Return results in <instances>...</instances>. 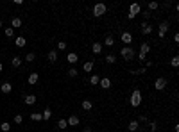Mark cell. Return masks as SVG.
Returning a JSON list of instances; mask_svg holds the SVG:
<instances>
[{
  "label": "cell",
  "instance_id": "6da1fadb",
  "mask_svg": "<svg viewBox=\"0 0 179 132\" xmlns=\"http://www.w3.org/2000/svg\"><path fill=\"white\" fill-rule=\"evenodd\" d=\"M129 104H131V107H140V104H142V91L140 89H134L131 93Z\"/></svg>",
  "mask_w": 179,
  "mask_h": 132
},
{
  "label": "cell",
  "instance_id": "7a4b0ae2",
  "mask_svg": "<svg viewBox=\"0 0 179 132\" xmlns=\"http://www.w3.org/2000/svg\"><path fill=\"white\" fill-rule=\"evenodd\" d=\"M140 13H142V5H140L138 2H134V4L129 5V14H127V18H129V20H134Z\"/></svg>",
  "mask_w": 179,
  "mask_h": 132
},
{
  "label": "cell",
  "instance_id": "3957f363",
  "mask_svg": "<svg viewBox=\"0 0 179 132\" xmlns=\"http://www.w3.org/2000/svg\"><path fill=\"white\" fill-rule=\"evenodd\" d=\"M91 11H93V16H95V18H100V16H104V14H106L108 7H106V4H95Z\"/></svg>",
  "mask_w": 179,
  "mask_h": 132
},
{
  "label": "cell",
  "instance_id": "277c9868",
  "mask_svg": "<svg viewBox=\"0 0 179 132\" xmlns=\"http://www.w3.org/2000/svg\"><path fill=\"white\" fill-rule=\"evenodd\" d=\"M120 57H124L125 61H131V59L134 57L133 47H122V48H120Z\"/></svg>",
  "mask_w": 179,
  "mask_h": 132
},
{
  "label": "cell",
  "instance_id": "5b68a950",
  "mask_svg": "<svg viewBox=\"0 0 179 132\" xmlns=\"http://www.w3.org/2000/svg\"><path fill=\"white\" fill-rule=\"evenodd\" d=\"M167 86H168V80H167L165 77H158V79L154 80V88H156L158 91H163Z\"/></svg>",
  "mask_w": 179,
  "mask_h": 132
},
{
  "label": "cell",
  "instance_id": "8992f818",
  "mask_svg": "<svg viewBox=\"0 0 179 132\" xmlns=\"http://www.w3.org/2000/svg\"><path fill=\"white\" fill-rule=\"evenodd\" d=\"M167 30H168V22L163 20V22L160 23V27H158V36H160V39H163L167 36Z\"/></svg>",
  "mask_w": 179,
  "mask_h": 132
},
{
  "label": "cell",
  "instance_id": "52a82bcc",
  "mask_svg": "<svg viewBox=\"0 0 179 132\" xmlns=\"http://www.w3.org/2000/svg\"><path fill=\"white\" fill-rule=\"evenodd\" d=\"M120 39H122V43H125L124 47H129V43H133V34L131 32H122V36H120Z\"/></svg>",
  "mask_w": 179,
  "mask_h": 132
},
{
  "label": "cell",
  "instance_id": "ba28073f",
  "mask_svg": "<svg viewBox=\"0 0 179 132\" xmlns=\"http://www.w3.org/2000/svg\"><path fill=\"white\" fill-rule=\"evenodd\" d=\"M140 29H142V34H145V36H149L151 32H152V25H149L147 22H142V25H140Z\"/></svg>",
  "mask_w": 179,
  "mask_h": 132
},
{
  "label": "cell",
  "instance_id": "9c48e42d",
  "mask_svg": "<svg viewBox=\"0 0 179 132\" xmlns=\"http://www.w3.org/2000/svg\"><path fill=\"white\" fill-rule=\"evenodd\" d=\"M38 80H39V73L38 72H32L29 75V79H27V82L30 84V86H34V84H38Z\"/></svg>",
  "mask_w": 179,
  "mask_h": 132
},
{
  "label": "cell",
  "instance_id": "30bf717a",
  "mask_svg": "<svg viewBox=\"0 0 179 132\" xmlns=\"http://www.w3.org/2000/svg\"><path fill=\"white\" fill-rule=\"evenodd\" d=\"M99 86H100L102 89H109V88H111V79H109V77H104V79H100Z\"/></svg>",
  "mask_w": 179,
  "mask_h": 132
},
{
  "label": "cell",
  "instance_id": "8fae6325",
  "mask_svg": "<svg viewBox=\"0 0 179 132\" xmlns=\"http://www.w3.org/2000/svg\"><path fill=\"white\" fill-rule=\"evenodd\" d=\"M66 123H68L70 127H75V125H79V116H77V114H72V116H68Z\"/></svg>",
  "mask_w": 179,
  "mask_h": 132
},
{
  "label": "cell",
  "instance_id": "7c38bea8",
  "mask_svg": "<svg viewBox=\"0 0 179 132\" xmlns=\"http://www.w3.org/2000/svg\"><path fill=\"white\" fill-rule=\"evenodd\" d=\"M66 61H68L70 64H75L77 61H79V55H77L75 52H68V55H66Z\"/></svg>",
  "mask_w": 179,
  "mask_h": 132
},
{
  "label": "cell",
  "instance_id": "4fadbf2b",
  "mask_svg": "<svg viewBox=\"0 0 179 132\" xmlns=\"http://www.w3.org/2000/svg\"><path fill=\"white\" fill-rule=\"evenodd\" d=\"M127 129H129V132H138V130H140V123H138L136 120H133V121H129Z\"/></svg>",
  "mask_w": 179,
  "mask_h": 132
},
{
  "label": "cell",
  "instance_id": "5bb4252c",
  "mask_svg": "<svg viewBox=\"0 0 179 132\" xmlns=\"http://www.w3.org/2000/svg\"><path fill=\"white\" fill-rule=\"evenodd\" d=\"M0 91H2V93H11L13 91V86H11V82H2V86H0Z\"/></svg>",
  "mask_w": 179,
  "mask_h": 132
},
{
  "label": "cell",
  "instance_id": "9a60e30c",
  "mask_svg": "<svg viewBox=\"0 0 179 132\" xmlns=\"http://www.w3.org/2000/svg\"><path fill=\"white\" fill-rule=\"evenodd\" d=\"M91 52L95 54V55L102 54V43H93V45H91Z\"/></svg>",
  "mask_w": 179,
  "mask_h": 132
},
{
  "label": "cell",
  "instance_id": "2e32d148",
  "mask_svg": "<svg viewBox=\"0 0 179 132\" xmlns=\"http://www.w3.org/2000/svg\"><path fill=\"white\" fill-rule=\"evenodd\" d=\"M23 100H25V104H27V105H34L38 98H36V95H25V98H23Z\"/></svg>",
  "mask_w": 179,
  "mask_h": 132
},
{
  "label": "cell",
  "instance_id": "e0dca14e",
  "mask_svg": "<svg viewBox=\"0 0 179 132\" xmlns=\"http://www.w3.org/2000/svg\"><path fill=\"white\" fill-rule=\"evenodd\" d=\"M20 27H22V18L15 16V18L11 20V29H20Z\"/></svg>",
  "mask_w": 179,
  "mask_h": 132
},
{
  "label": "cell",
  "instance_id": "ac0fdd59",
  "mask_svg": "<svg viewBox=\"0 0 179 132\" xmlns=\"http://www.w3.org/2000/svg\"><path fill=\"white\" fill-rule=\"evenodd\" d=\"M15 45H16L18 48H23V47L27 45V43H25V38H23V36H18V38L15 39Z\"/></svg>",
  "mask_w": 179,
  "mask_h": 132
},
{
  "label": "cell",
  "instance_id": "d6986e66",
  "mask_svg": "<svg viewBox=\"0 0 179 132\" xmlns=\"http://www.w3.org/2000/svg\"><path fill=\"white\" fill-rule=\"evenodd\" d=\"M149 52H151V45H149V43H142V45H140V54L147 55Z\"/></svg>",
  "mask_w": 179,
  "mask_h": 132
},
{
  "label": "cell",
  "instance_id": "ffe728a7",
  "mask_svg": "<svg viewBox=\"0 0 179 132\" xmlns=\"http://www.w3.org/2000/svg\"><path fill=\"white\" fill-rule=\"evenodd\" d=\"M93 66H95V63H93V61H86V63L82 64V72H91Z\"/></svg>",
  "mask_w": 179,
  "mask_h": 132
},
{
  "label": "cell",
  "instance_id": "44dd1931",
  "mask_svg": "<svg viewBox=\"0 0 179 132\" xmlns=\"http://www.w3.org/2000/svg\"><path fill=\"white\" fill-rule=\"evenodd\" d=\"M47 59L50 61V63H56V61H57V52H56V50H50V52L47 54Z\"/></svg>",
  "mask_w": 179,
  "mask_h": 132
},
{
  "label": "cell",
  "instance_id": "7402d4cb",
  "mask_svg": "<svg viewBox=\"0 0 179 132\" xmlns=\"http://www.w3.org/2000/svg\"><path fill=\"white\" fill-rule=\"evenodd\" d=\"M158 7H160V4H158L156 0H154V2H149V4H147V11H149V13H152V11H156Z\"/></svg>",
  "mask_w": 179,
  "mask_h": 132
},
{
  "label": "cell",
  "instance_id": "603a6c76",
  "mask_svg": "<svg viewBox=\"0 0 179 132\" xmlns=\"http://www.w3.org/2000/svg\"><path fill=\"white\" fill-rule=\"evenodd\" d=\"M11 64H13L15 68H20V66H22V57H18V55H15V57L11 59Z\"/></svg>",
  "mask_w": 179,
  "mask_h": 132
},
{
  "label": "cell",
  "instance_id": "cb8c5ba5",
  "mask_svg": "<svg viewBox=\"0 0 179 132\" xmlns=\"http://www.w3.org/2000/svg\"><path fill=\"white\" fill-rule=\"evenodd\" d=\"M41 116H43V120H45V121H47V120H50V118H52V109H50V107H47L43 113H41Z\"/></svg>",
  "mask_w": 179,
  "mask_h": 132
},
{
  "label": "cell",
  "instance_id": "d4e9b609",
  "mask_svg": "<svg viewBox=\"0 0 179 132\" xmlns=\"http://www.w3.org/2000/svg\"><path fill=\"white\" fill-rule=\"evenodd\" d=\"M77 75H79V70H77V68H73V66H72V68H68V77L75 79Z\"/></svg>",
  "mask_w": 179,
  "mask_h": 132
},
{
  "label": "cell",
  "instance_id": "484cf974",
  "mask_svg": "<svg viewBox=\"0 0 179 132\" xmlns=\"http://www.w3.org/2000/svg\"><path fill=\"white\" fill-rule=\"evenodd\" d=\"M82 109H84V111H91V109H93V104L90 102V100H82Z\"/></svg>",
  "mask_w": 179,
  "mask_h": 132
},
{
  "label": "cell",
  "instance_id": "4316f807",
  "mask_svg": "<svg viewBox=\"0 0 179 132\" xmlns=\"http://www.w3.org/2000/svg\"><path fill=\"white\" fill-rule=\"evenodd\" d=\"M99 82H100V77H99V75H91V77H90V84L99 86Z\"/></svg>",
  "mask_w": 179,
  "mask_h": 132
},
{
  "label": "cell",
  "instance_id": "83f0119b",
  "mask_svg": "<svg viewBox=\"0 0 179 132\" xmlns=\"http://www.w3.org/2000/svg\"><path fill=\"white\" fill-rule=\"evenodd\" d=\"M104 45H106V47H113V45H115L113 36H106V39H104Z\"/></svg>",
  "mask_w": 179,
  "mask_h": 132
},
{
  "label": "cell",
  "instance_id": "f1b7e54d",
  "mask_svg": "<svg viewBox=\"0 0 179 132\" xmlns=\"http://www.w3.org/2000/svg\"><path fill=\"white\" fill-rule=\"evenodd\" d=\"M115 61H117V55H115V54H108V55H106V63H108V64H113Z\"/></svg>",
  "mask_w": 179,
  "mask_h": 132
},
{
  "label": "cell",
  "instance_id": "f546056e",
  "mask_svg": "<svg viewBox=\"0 0 179 132\" xmlns=\"http://www.w3.org/2000/svg\"><path fill=\"white\" fill-rule=\"evenodd\" d=\"M57 129H61V130L68 129V123H66V120H59V121H57Z\"/></svg>",
  "mask_w": 179,
  "mask_h": 132
},
{
  "label": "cell",
  "instance_id": "4dcf8cb0",
  "mask_svg": "<svg viewBox=\"0 0 179 132\" xmlns=\"http://www.w3.org/2000/svg\"><path fill=\"white\" fill-rule=\"evenodd\" d=\"M30 120H32V121H41L43 116H41L39 113H32V114H30Z\"/></svg>",
  "mask_w": 179,
  "mask_h": 132
},
{
  "label": "cell",
  "instance_id": "1f68e13d",
  "mask_svg": "<svg viewBox=\"0 0 179 132\" xmlns=\"http://www.w3.org/2000/svg\"><path fill=\"white\" fill-rule=\"evenodd\" d=\"M34 59H36V54H34V52H29V54L25 55V61H27V63H32Z\"/></svg>",
  "mask_w": 179,
  "mask_h": 132
},
{
  "label": "cell",
  "instance_id": "d6a6232c",
  "mask_svg": "<svg viewBox=\"0 0 179 132\" xmlns=\"http://www.w3.org/2000/svg\"><path fill=\"white\" fill-rule=\"evenodd\" d=\"M0 130H2V132H9V130H11V125H9L7 121H4V123L0 125Z\"/></svg>",
  "mask_w": 179,
  "mask_h": 132
},
{
  "label": "cell",
  "instance_id": "836d02e7",
  "mask_svg": "<svg viewBox=\"0 0 179 132\" xmlns=\"http://www.w3.org/2000/svg\"><path fill=\"white\" fill-rule=\"evenodd\" d=\"M4 34H6L7 38H13V36H15V29H11V27H9V29H4Z\"/></svg>",
  "mask_w": 179,
  "mask_h": 132
},
{
  "label": "cell",
  "instance_id": "e575fe53",
  "mask_svg": "<svg viewBox=\"0 0 179 132\" xmlns=\"http://www.w3.org/2000/svg\"><path fill=\"white\" fill-rule=\"evenodd\" d=\"M170 64H172L174 68H177V66H179V57H177V55H174V57L170 59Z\"/></svg>",
  "mask_w": 179,
  "mask_h": 132
},
{
  "label": "cell",
  "instance_id": "d590c367",
  "mask_svg": "<svg viewBox=\"0 0 179 132\" xmlns=\"http://www.w3.org/2000/svg\"><path fill=\"white\" fill-rule=\"evenodd\" d=\"M149 130H151V132H156V130H158V123H156V121H151V123H149Z\"/></svg>",
  "mask_w": 179,
  "mask_h": 132
},
{
  "label": "cell",
  "instance_id": "8d00e7d4",
  "mask_svg": "<svg viewBox=\"0 0 179 132\" xmlns=\"http://www.w3.org/2000/svg\"><path fill=\"white\" fill-rule=\"evenodd\" d=\"M136 121H138V123H149V118H147V116H143V114H142V116H140L138 120H136Z\"/></svg>",
  "mask_w": 179,
  "mask_h": 132
},
{
  "label": "cell",
  "instance_id": "74e56055",
  "mask_svg": "<svg viewBox=\"0 0 179 132\" xmlns=\"http://www.w3.org/2000/svg\"><path fill=\"white\" fill-rule=\"evenodd\" d=\"M22 121H23V116H22V114H16V116H15V123H16V125H20Z\"/></svg>",
  "mask_w": 179,
  "mask_h": 132
},
{
  "label": "cell",
  "instance_id": "f35d334b",
  "mask_svg": "<svg viewBox=\"0 0 179 132\" xmlns=\"http://www.w3.org/2000/svg\"><path fill=\"white\" fill-rule=\"evenodd\" d=\"M66 48V43L65 41H57V50H65Z\"/></svg>",
  "mask_w": 179,
  "mask_h": 132
},
{
  "label": "cell",
  "instance_id": "ab89813d",
  "mask_svg": "<svg viewBox=\"0 0 179 132\" xmlns=\"http://www.w3.org/2000/svg\"><path fill=\"white\" fill-rule=\"evenodd\" d=\"M142 16H143L145 20H149V18L152 16V13H149V11H142Z\"/></svg>",
  "mask_w": 179,
  "mask_h": 132
},
{
  "label": "cell",
  "instance_id": "60d3db41",
  "mask_svg": "<svg viewBox=\"0 0 179 132\" xmlns=\"http://www.w3.org/2000/svg\"><path fill=\"white\" fill-rule=\"evenodd\" d=\"M138 59H140V61H147V55H143V54H140V55H138Z\"/></svg>",
  "mask_w": 179,
  "mask_h": 132
},
{
  "label": "cell",
  "instance_id": "b9f144b4",
  "mask_svg": "<svg viewBox=\"0 0 179 132\" xmlns=\"http://www.w3.org/2000/svg\"><path fill=\"white\" fill-rule=\"evenodd\" d=\"M174 41H176V43H179V34H177V32L174 34Z\"/></svg>",
  "mask_w": 179,
  "mask_h": 132
},
{
  "label": "cell",
  "instance_id": "7bdbcfd3",
  "mask_svg": "<svg viewBox=\"0 0 179 132\" xmlns=\"http://www.w3.org/2000/svg\"><path fill=\"white\" fill-rule=\"evenodd\" d=\"M82 132H93V129H90V127H86V129H82Z\"/></svg>",
  "mask_w": 179,
  "mask_h": 132
},
{
  "label": "cell",
  "instance_id": "ee69618b",
  "mask_svg": "<svg viewBox=\"0 0 179 132\" xmlns=\"http://www.w3.org/2000/svg\"><path fill=\"white\" fill-rule=\"evenodd\" d=\"M2 70H4V64H2V61H0V72H2Z\"/></svg>",
  "mask_w": 179,
  "mask_h": 132
},
{
  "label": "cell",
  "instance_id": "f6af8a7d",
  "mask_svg": "<svg viewBox=\"0 0 179 132\" xmlns=\"http://www.w3.org/2000/svg\"><path fill=\"white\" fill-rule=\"evenodd\" d=\"M0 29H2V20H0Z\"/></svg>",
  "mask_w": 179,
  "mask_h": 132
},
{
  "label": "cell",
  "instance_id": "bcb514c9",
  "mask_svg": "<svg viewBox=\"0 0 179 132\" xmlns=\"http://www.w3.org/2000/svg\"><path fill=\"white\" fill-rule=\"evenodd\" d=\"M111 132H115V130H111Z\"/></svg>",
  "mask_w": 179,
  "mask_h": 132
}]
</instances>
